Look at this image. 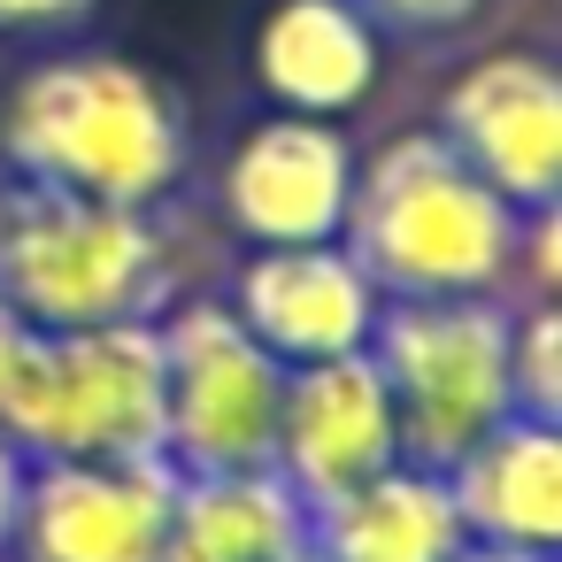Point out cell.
I'll list each match as a JSON object with an SVG mask.
<instances>
[{
    "mask_svg": "<svg viewBox=\"0 0 562 562\" xmlns=\"http://www.w3.org/2000/svg\"><path fill=\"white\" fill-rule=\"evenodd\" d=\"M0 162L9 178L63 186L116 209H162L186 186L193 124L162 70L86 47L32 63L0 101Z\"/></svg>",
    "mask_w": 562,
    "mask_h": 562,
    "instance_id": "6da1fadb",
    "label": "cell"
},
{
    "mask_svg": "<svg viewBox=\"0 0 562 562\" xmlns=\"http://www.w3.org/2000/svg\"><path fill=\"white\" fill-rule=\"evenodd\" d=\"M339 239L385 301H508L524 216L439 132H393L355 162Z\"/></svg>",
    "mask_w": 562,
    "mask_h": 562,
    "instance_id": "7a4b0ae2",
    "label": "cell"
},
{
    "mask_svg": "<svg viewBox=\"0 0 562 562\" xmlns=\"http://www.w3.org/2000/svg\"><path fill=\"white\" fill-rule=\"evenodd\" d=\"M0 301L32 331L139 324L178 301V255L155 209H116L0 170Z\"/></svg>",
    "mask_w": 562,
    "mask_h": 562,
    "instance_id": "3957f363",
    "label": "cell"
},
{
    "mask_svg": "<svg viewBox=\"0 0 562 562\" xmlns=\"http://www.w3.org/2000/svg\"><path fill=\"white\" fill-rule=\"evenodd\" d=\"M0 431L32 462H162V324H93L32 331Z\"/></svg>",
    "mask_w": 562,
    "mask_h": 562,
    "instance_id": "277c9868",
    "label": "cell"
},
{
    "mask_svg": "<svg viewBox=\"0 0 562 562\" xmlns=\"http://www.w3.org/2000/svg\"><path fill=\"white\" fill-rule=\"evenodd\" d=\"M508 308L516 301H385L370 362L401 416V454L447 470L493 424L516 416L508 385Z\"/></svg>",
    "mask_w": 562,
    "mask_h": 562,
    "instance_id": "5b68a950",
    "label": "cell"
},
{
    "mask_svg": "<svg viewBox=\"0 0 562 562\" xmlns=\"http://www.w3.org/2000/svg\"><path fill=\"white\" fill-rule=\"evenodd\" d=\"M162 462L201 470H270L285 362L224 308V293H178L162 316Z\"/></svg>",
    "mask_w": 562,
    "mask_h": 562,
    "instance_id": "8992f818",
    "label": "cell"
},
{
    "mask_svg": "<svg viewBox=\"0 0 562 562\" xmlns=\"http://www.w3.org/2000/svg\"><path fill=\"white\" fill-rule=\"evenodd\" d=\"M431 132L516 216L554 209V193H562V78L547 55H531V47L477 55L470 70H454Z\"/></svg>",
    "mask_w": 562,
    "mask_h": 562,
    "instance_id": "52a82bcc",
    "label": "cell"
},
{
    "mask_svg": "<svg viewBox=\"0 0 562 562\" xmlns=\"http://www.w3.org/2000/svg\"><path fill=\"white\" fill-rule=\"evenodd\" d=\"M355 139L324 116H262L232 139L216 170V209L247 247H316L339 239L355 201Z\"/></svg>",
    "mask_w": 562,
    "mask_h": 562,
    "instance_id": "ba28073f",
    "label": "cell"
},
{
    "mask_svg": "<svg viewBox=\"0 0 562 562\" xmlns=\"http://www.w3.org/2000/svg\"><path fill=\"white\" fill-rule=\"evenodd\" d=\"M393 462H401V416H393V393H385L370 347L285 370L270 470L301 493V508H324Z\"/></svg>",
    "mask_w": 562,
    "mask_h": 562,
    "instance_id": "9c48e42d",
    "label": "cell"
},
{
    "mask_svg": "<svg viewBox=\"0 0 562 562\" xmlns=\"http://www.w3.org/2000/svg\"><path fill=\"white\" fill-rule=\"evenodd\" d=\"M224 308L285 362H331V355H362L378 331L385 293L370 285V270L347 255V239H316V247H247Z\"/></svg>",
    "mask_w": 562,
    "mask_h": 562,
    "instance_id": "30bf717a",
    "label": "cell"
},
{
    "mask_svg": "<svg viewBox=\"0 0 562 562\" xmlns=\"http://www.w3.org/2000/svg\"><path fill=\"white\" fill-rule=\"evenodd\" d=\"M178 470L170 462H32L16 554L24 562H162Z\"/></svg>",
    "mask_w": 562,
    "mask_h": 562,
    "instance_id": "8fae6325",
    "label": "cell"
},
{
    "mask_svg": "<svg viewBox=\"0 0 562 562\" xmlns=\"http://www.w3.org/2000/svg\"><path fill=\"white\" fill-rule=\"evenodd\" d=\"M255 86L285 116H355L378 93L385 32L370 24L362 0H270L255 24Z\"/></svg>",
    "mask_w": 562,
    "mask_h": 562,
    "instance_id": "7c38bea8",
    "label": "cell"
},
{
    "mask_svg": "<svg viewBox=\"0 0 562 562\" xmlns=\"http://www.w3.org/2000/svg\"><path fill=\"white\" fill-rule=\"evenodd\" d=\"M447 493H454L470 547L554 562V547H562V424H539V416L493 424L470 454L447 462Z\"/></svg>",
    "mask_w": 562,
    "mask_h": 562,
    "instance_id": "4fadbf2b",
    "label": "cell"
},
{
    "mask_svg": "<svg viewBox=\"0 0 562 562\" xmlns=\"http://www.w3.org/2000/svg\"><path fill=\"white\" fill-rule=\"evenodd\" d=\"M308 547L324 562H454L470 547V531L454 516L447 470H424L401 454L393 470L362 477L355 493L308 508Z\"/></svg>",
    "mask_w": 562,
    "mask_h": 562,
    "instance_id": "5bb4252c",
    "label": "cell"
},
{
    "mask_svg": "<svg viewBox=\"0 0 562 562\" xmlns=\"http://www.w3.org/2000/svg\"><path fill=\"white\" fill-rule=\"evenodd\" d=\"M293 547H308V508L278 470L178 477L162 562H278Z\"/></svg>",
    "mask_w": 562,
    "mask_h": 562,
    "instance_id": "9a60e30c",
    "label": "cell"
},
{
    "mask_svg": "<svg viewBox=\"0 0 562 562\" xmlns=\"http://www.w3.org/2000/svg\"><path fill=\"white\" fill-rule=\"evenodd\" d=\"M508 385H516V416L562 424V308L554 301L508 308Z\"/></svg>",
    "mask_w": 562,
    "mask_h": 562,
    "instance_id": "2e32d148",
    "label": "cell"
},
{
    "mask_svg": "<svg viewBox=\"0 0 562 562\" xmlns=\"http://www.w3.org/2000/svg\"><path fill=\"white\" fill-rule=\"evenodd\" d=\"M378 32H462L485 0H362Z\"/></svg>",
    "mask_w": 562,
    "mask_h": 562,
    "instance_id": "e0dca14e",
    "label": "cell"
},
{
    "mask_svg": "<svg viewBox=\"0 0 562 562\" xmlns=\"http://www.w3.org/2000/svg\"><path fill=\"white\" fill-rule=\"evenodd\" d=\"M78 16H93V0H0V32H63V24H78Z\"/></svg>",
    "mask_w": 562,
    "mask_h": 562,
    "instance_id": "ac0fdd59",
    "label": "cell"
},
{
    "mask_svg": "<svg viewBox=\"0 0 562 562\" xmlns=\"http://www.w3.org/2000/svg\"><path fill=\"white\" fill-rule=\"evenodd\" d=\"M24 485H32V454L0 431V554L16 547V516H24Z\"/></svg>",
    "mask_w": 562,
    "mask_h": 562,
    "instance_id": "d6986e66",
    "label": "cell"
},
{
    "mask_svg": "<svg viewBox=\"0 0 562 562\" xmlns=\"http://www.w3.org/2000/svg\"><path fill=\"white\" fill-rule=\"evenodd\" d=\"M24 339H32V324L0 301V393H9V370H16V355H24Z\"/></svg>",
    "mask_w": 562,
    "mask_h": 562,
    "instance_id": "ffe728a7",
    "label": "cell"
},
{
    "mask_svg": "<svg viewBox=\"0 0 562 562\" xmlns=\"http://www.w3.org/2000/svg\"><path fill=\"white\" fill-rule=\"evenodd\" d=\"M454 562H539V554H501V547H462Z\"/></svg>",
    "mask_w": 562,
    "mask_h": 562,
    "instance_id": "44dd1931",
    "label": "cell"
},
{
    "mask_svg": "<svg viewBox=\"0 0 562 562\" xmlns=\"http://www.w3.org/2000/svg\"><path fill=\"white\" fill-rule=\"evenodd\" d=\"M278 562H324V554H316V547H293V554H278Z\"/></svg>",
    "mask_w": 562,
    "mask_h": 562,
    "instance_id": "7402d4cb",
    "label": "cell"
}]
</instances>
